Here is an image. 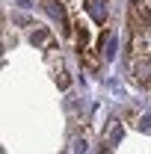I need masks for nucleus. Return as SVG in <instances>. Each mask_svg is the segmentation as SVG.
I'll list each match as a JSON object with an SVG mask.
<instances>
[{"label":"nucleus","instance_id":"f257e3e1","mask_svg":"<svg viewBox=\"0 0 151 154\" xmlns=\"http://www.w3.org/2000/svg\"><path fill=\"white\" fill-rule=\"evenodd\" d=\"M131 74L139 86L151 89V57H133L131 59Z\"/></svg>","mask_w":151,"mask_h":154},{"label":"nucleus","instance_id":"f03ea898","mask_svg":"<svg viewBox=\"0 0 151 154\" xmlns=\"http://www.w3.org/2000/svg\"><path fill=\"white\" fill-rule=\"evenodd\" d=\"M107 0H89V12H92L95 21H104L107 18V6H104Z\"/></svg>","mask_w":151,"mask_h":154},{"label":"nucleus","instance_id":"7ed1b4c3","mask_svg":"<svg viewBox=\"0 0 151 154\" xmlns=\"http://www.w3.org/2000/svg\"><path fill=\"white\" fill-rule=\"evenodd\" d=\"M33 45H45V42H48V38H51V33H48V30H45V27H36V30H33Z\"/></svg>","mask_w":151,"mask_h":154},{"label":"nucleus","instance_id":"20e7f679","mask_svg":"<svg viewBox=\"0 0 151 154\" xmlns=\"http://www.w3.org/2000/svg\"><path fill=\"white\" fill-rule=\"evenodd\" d=\"M57 83H59V89H68V71H59Z\"/></svg>","mask_w":151,"mask_h":154}]
</instances>
